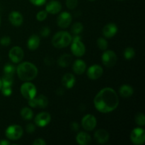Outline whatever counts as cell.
Wrapping results in <instances>:
<instances>
[{
    "label": "cell",
    "instance_id": "cell-11",
    "mask_svg": "<svg viewBox=\"0 0 145 145\" xmlns=\"http://www.w3.org/2000/svg\"><path fill=\"white\" fill-rule=\"evenodd\" d=\"M72 16L70 13L67 11H63L60 13L57 18V25L61 28H66L70 25L72 24Z\"/></svg>",
    "mask_w": 145,
    "mask_h": 145
},
{
    "label": "cell",
    "instance_id": "cell-47",
    "mask_svg": "<svg viewBox=\"0 0 145 145\" xmlns=\"http://www.w3.org/2000/svg\"><path fill=\"white\" fill-rule=\"evenodd\" d=\"M118 1H123V0H118Z\"/></svg>",
    "mask_w": 145,
    "mask_h": 145
},
{
    "label": "cell",
    "instance_id": "cell-27",
    "mask_svg": "<svg viewBox=\"0 0 145 145\" xmlns=\"http://www.w3.org/2000/svg\"><path fill=\"white\" fill-rule=\"evenodd\" d=\"M14 76L12 75L5 74L3 75L1 78V82H2L3 86H12L13 83H14Z\"/></svg>",
    "mask_w": 145,
    "mask_h": 145
},
{
    "label": "cell",
    "instance_id": "cell-46",
    "mask_svg": "<svg viewBox=\"0 0 145 145\" xmlns=\"http://www.w3.org/2000/svg\"><path fill=\"white\" fill-rule=\"evenodd\" d=\"M89 1H95V0H89Z\"/></svg>",
    "mask_w": 145,
    "mask_h": 145
},
{
    "label": "cell",
    "instance_id": "cell-1",
    "mask_svg": "<svg viewBox=\"0 0 145 145\" xmlns=\"http://www.w3.org/2000/svg\"><path fill=\"white\" fill-rule=\"evenodd\" d=\"M93 103L96 110L100 113H110L116 110L118 106V95L112 88H103L96 95Z\"/></svg>",
    "mask_w": 145,
    "mask_h": 145
},
{
    "label": "cell",
    "instance_id": "cell-9",
    "mask_svg": "<svg viewBox=\"0 0 145 145\" xmlns=\"http://www.w3.org/2000/svg\"><path fill=\"white\" fill-rule=\"evenodd\" d=\"M97 125V120L92 114H86L82 118V126L86 131H92L94 130Z\"/></svg>",
    "mask_w": 145,
    "mask_h": 145
},
{
    "label": "cell",
    "instance_id": "cell-26",
    "mask_svg": "<svg viewBox=\"0 0 145 145\" xmlns=\"http://www.w3.org/2000/svg\"><path fill=\"white\" fill-rule=\"evenodd\" d=\"M84 25L82 23L76 22L72 25L71 28V31L74 35H80L81 33L83 31Z\"/></svg>",
    "mask_w": 145,
    "mask_h": 145
},
{
    "label": "cell",
    "instance_id": "cell-33",
    "mask_svg": "<svg viewBox=\"0 0 145 145\" xmlns=\"http://www.w3.org/2000/svg\"><path fill=\"white\" fill-rule=\"evenodd\" d=\"M48 13L45 10V11H43V10L42 11H40L36 14V19L38 21H40V22L41 21H45L47 18V17H48Z\"/></svg>",
    "mask_w": 145,
    "mask_h": 145
},
{
    "label": "cell",
    "instance_id": "cell-6",
    "mask_svg": "<svg viewBox=\"0 0 145 145\" xmlns=\"http://www.w3.org/2000/svg\"><path fill=\"white\" fill-rule=\"evenodd\" d=\"M24 134L22 127L18 125H11L7 128L5 135L7 139L10 140H18L21 138Z\"/></svg>",
    "mask_w": 145,
    "mask_h": 145
},
{
    "label": "cell",
    "instance_id": "cell-13",
    "mask_svg": "<svg viewBox=\"0 0 145 145\" xmlns=\"http://www.w3.org/2000/svg\"><path fill=\"white\" fill-rule=\"evenodd\" d=\"M51 121V116L47 112H41L38 113L35 118V123L40 127H43L48 125Z\"/></svg>",
    "mask_w": 145,
    "mask_h": 145
},
{
    "label": "cell",
    "instance_id": "cell-34",
    "mask_svg": "<svg viewBox=\"0 0 145 145\" xmlns=\"http://www.w3.org/2000/svg\"><path fill=\"white\" fill-rule=\"evenodd\" d=\"M78 5V0H66V6L69 9H74Z\"/></svg>",
    "mask_w": 145,
    "mask_h": 145
},
{
    "label": "cell",
    "instance_id": "cell-14",
    "mask_svg": "<svg viewBox=\"0 0 145 145\" xmlns=\"http://www.w3.org/2000/svg\"><path fill=\"white\" fill-rule=\"evenodd\" d=\"M62 10V4L59 1L52 0L45 6V11L50 14H59Z\"/></svg>",
    "mask_w": 145,
    "mask_h": 145
},
{
    "label": "cell",
    "instance_id": "cell-20",
    "mask_svg": "<svg viewBox=\"0 0 145 145\" xmlns=\"http://www.w3.org/2000/svg\"><path fill=\"white\" fill-rule=\"evenodd\" d=\"M40 43V38L38 35H31L28 38V42H27V47L30 50H35L39 47Z\"/></svg>",
    "mask_w": 145,
    "mask_h": 145
},
{
    "label": "cell",
    "instance_id": "cell-12",
    "mask_svg": "<svg viewBox=\"0 0 145 145\" xmlns=\"http://www.w3.org/2000/svg\"><path fill=\"white\" fill-rule=\"evenodd\" d=\"M103 73V69L99 65H93L89 67L86 71L87 76L92 80H96L101 77Z\"/></svg>",
    "mask_w": 145,
    "mask_h": 145
},
{
    "label": "cell",
    "instance_id": "cell-37",
    "mask_svg": "<svg viewBox=\"0 0 145 145\" xmlns=\"http://www.w3.org/2000/svg\"><path fill=\"white\" fill-rule=\"evenodd\" d=\"M30 2L36 7H41L46 3L47 0H29Z\"/></svg>",
    "mask_w": 145,
    "mask_h": 145
},
{
    "label": "cell",
    "instance_id": "cell-39",
    "mask_svg": "<svg viewBox=\"0 0 145 145\" xmlns=\"http://www.w3.org/2000/svg\"><path fill=\"white\" fill-rule=\"evenodd\" d=\"M46 142L42 138H37L33 142V145H46Z\"/></svg>",
    "mask_w": 145,
    "mask_h": 145
},
{
    "label": "cell",
    "instance_id": "cell-30",
    "mask_svg": "<svg viewBox=\"0 0 145 145\" xmlns=\"http://www.w3.org/2000/svg\"><path fill=\"white\" fill-rule=\"evenodd\" d=\"M3 71H4V73L5 74L12 75V76H14V73H15L16 72V67H14V65H12V64L7 63L6 64L5 66L4 67Z\"/></svg>",
    "mask_w": 145,
    "mask_h": 145
},
{
    "label": "cell",
    "instance_id": "cell-24",
    "mask_svg": "<svg viewBox=\"0 0 145 145\" xmlns=\"http://www.w3.org/2000/svg\"><path fill=\"white\" fill-rule=\"evenodd\" d=\"M21 116L25 120H31L33 118V113L30 108L24 107L21 110Z\"/></svg>",
    "mask_w": 145,
    "mask_h": 145
},
{
    "label": "cell",
    "instance_id": "cell-19",
    "mask_svg": "<svg viewBox=\"0 0 145 145\" xmlns=\"http://www.w3.org/2000/svg\"><path fill=\"white\" fill-rule=\"evenodd\" d=\"M72 69L76 74L81 75L85 72L86 69V64L82 59H76L72 65Z\"/></svg>",
    "mask_w": 145,
    "mask_h": 145
},
{
    "label": "cell",
    "instance_id": "cell-44",
    "mask_svg": "<svg viewBox=\"0 0 145 145\" xmlns=\"http://www.w3.org/2000/svg\"><path fill=\"white\" fill-rule=\"evenodd\" d=\"M1 86H2V82H1V79H0V90H1Z\"/></svg>",
    "mask_w": 145,
    "mask_h": 145
},
{
    "label": "cell",
    "instance_id": "cell-5",
    "mask_svg": "<svg viewBox=\"0 0 145 145\" xmlns=\"http://www.w3.org/2000/svg\"><path fill=\"white\" fill-rule=\"evenodd\" d=\"M20 91L24 99H29L35 98L37 94V89L35 85L30 82H25L20 88Z\"/></svg>",
    "mask_w": 145,
    "mask_h": 145
},
{
    "label": "cell",
    "instance_id": "cell-21",
    "mask_svg": "<svg viewBox=\"0 0 145 145\" xmlns=\"http://www.w3.org/2000/svg\"><path fill=\"white\" fill-rule=\"evenodd\" d=\"M76 142L80 145H87L91 141V137L85 132H80L76 136Z\"/></svg>",
    "mask_w": 145,
    "mask_h": 145
},
{
    "label": "cell",
    "instance_id": "cell-22",
    "mask_svg": "<svg viewBox=\"0 0 145 145\" xmlns=\"http://www.w3.org/2000/svg\"><path fill=\"white\" fill-rule=\"evenodd\" d=\"M72 57L69 54H63L59 57L57 60V64L61 67H67L72 64Z\"/></svg>",
    "mask_w": 145,
    "mask_h": 145
},
{
    "label": "cell",
    "instance_id": "cell-16",
    "mask_svg": "<svg viewBox=\"0 0 145 145\" xmlns=\"http://www.w3.org/2000/svg\"><path fill=\"white\" fill-rule=\"evenodd\" d=\"M8 20L10 23L12 24L14 26L18 27L21 25L24 22V17L22 14L20 12L16 11H11L8 15Z\"/></svg>",
    "mask_w": 145,
    "mask_h": 145
},
{
    "label": "cell",
    "instance_id": "cell-43",
    "mask_svg": "<svg viewBox=\"0 0 145 145\" xmlns=\"http://www.w3.org/2000/svg\"><path fill=\"white\" fill-rule=\"evenodd\" d=\"M51 60H52V57H45V61H48V62H49L48 65H51L52 64V62H50Z\"/></svg>",
    "mask_w": 145,
    "mask_h": 145
},
{
    "label": "cell",
    "instance_id": "cell-7",
    "mask_svg": "<svg viewBox=\"0 0 145 145\" xmlns=\"http://www.w3.org/2000/svg\"><path fill=\"white\" fill-rule=\"evenodd\" d=\"M130 140L134 144L141 145L145 142V131L142 127H135L130 133Z\"/></svg>",
    "mask_w": 145,
    "mask_h": 145
},
{
    "label": "cell",
    "instance_id": "cell-25",
    "mask_svg": "<svg viewBox=\"0 0 145 145\" xmlns=\"http://www.w3.org/2000/svg\"><path fill=\"white\" fill-rule=\"evenodd\" d=\"M37 101L38 107L40 108H45L48 105V99L44 95H39L38 96H35Z\"/></svg>",
    "mask_w": 145,
    "mask_h": 145
},
{
    "label": "cell",
    "instance_id": "cell-2",
    "mask_svg": "<svg viewBox=\"0 0 145 145\" xmlns=\"http://www.w3.org/2000/svg\"><path fill=\"white\" fill-rule=\"evenodd\" d=\"M18 78L24 82H30L35 79L38 74V68L34 64L29 62L20 63L16 68Z\"/></svg>",
    "mask_w": 145,
    "mask_h": 145
},
{
    "label": "cell",
    "instance_id": "cell-45",
    "mask_svg": "<svg viewBox=\"0 0 145 145\" xmlns=\"http://www.w3.org/2000/svg\"><path fill=\"white\" fill-rule=\"evenodd\" d=\"M0 25H1V17H0Z\"/></svg>",
    "mask_w": 145,
    "mask_h": 145
},
{
    "label": "cell",
    "instance_id": "cell-8",
    "mask_svg": "<svg viewBox=\"0 0 145 145\" xmlns=\"http://www.w3.org/2000/svg\"><path fill=\"white\" fill-rule=\"evenodd\" d=\"M102 62L106 67H113L118 60L117 55L113 50H105L101 57Z\"/></svg>",
    "mask_w": 145,
    "mask_h": 145
},
{
    "label": "cell",
    "instance_id": "cell-36",
    "mask_svg": "<svg viewBox=\"0 0 145 145\" xmlns=\"http://www.w3.org/2000/svg\"><path fill=\"white\" fill-rule=\"evenodd\" d=\"M40 33L42 37L46 38V37H48V35H50V29L49 27H42V28H41L40 31Z\"/></svg>",
    "mask_w": 145,
    "mask_h": 145
},
{
    "label": "cell",
    "instance_id": "cell-41",
    "mask_svg": "<svg viewBox=\"0 0 145 145\" xmlns=\"http://www.w3.org/2000/svg\"><path fill=\"white\" fill-rule=\"evenodd\" d=\"M71 129H72L73 131H77L79 129V125L78 124V123L76 122H73L71 124Z\"/></svg>",
    "mask_w": 145,
    "mask_h": 145
},
{
    "label": "cell",
    "instance_id": "cell-18",
    "mask_svg": "<svg viewBox=\"0 0 145 145\" xmlns=\"http://www.w3.org/2000/svg\"><path fill=\"white\" fill-rule=\"evenodd\" d=\"M76 83V78L72 74H65L62 78V84L65 88L70 89L74 87Z\"/></svg>",
    "mask_w": 145,
    "mask_h": 145
},
{
    "label": "cell",
    "instance_id": "cell-17",
    "mask_svg": "<svg viewBox=\"0 0 145 145\" xmlns=\"http://www.w3.org/2000/svg\"><path fill=\"white\" fill-rule=\"evenodd\" d=\"M94 138L99 144H106L109 140V134L104 129H99L95 132Z\"/></svg>",
    "mask_w": 145,
    "mask_h": 145
},
{
    "label": "cell",
    "instance_id": "cell-35",
    "mask_svg": "<svg viewBox=\"0 0 145 145\" xmlns=\"http://www.w3.org/2000/svg\"><path fill=\"white\" fill-rule=\"evenodd\" d=\"M11 38L9 36H3L0 40V44L2 46H8L11 44Z\"/></svg>",
    "mask_w": 145,
    "mask_h": 145
},
{
    "label": "cell",
    "instance_id": "cell-42",
    "mask_svg": "<svg viewBox=\"0 0 145 145\" xmlns=\"http://www.w3.org/2000/svg\"><path fill=\"white\" fill-rule=\"evenodd\" d=\"M10 142L7 140H0V145H9Z\"/></svg>",
    "mask_w": 145,
    "mask_h": 145
},
{
    "label": "cell",
    "instance_id": "cell-28",
    "mask_svg": "<svg viewBox=\"0 0 145 145\" xmlns=\"http://www.w3.org/2000/svg\"><path fill=\"white\" fill-rule=\"evenodd\" d=\"M96 43H97L98 48L101 50L105 51L108 49V44L107 40L105 38H103V37L99 38L97 39V41H96Z\"/></svg>",
    "mask_w": 145,
    "mask_h": 145
},
{
    "label": "cell",
    "instance_id": "cell-23",
    "mask_svg": "<svg viewBox=\"0 0 145 145\" xmlns=\"http://www.w3.org/2000/svg\"><path fill=\"white\" fill-rule=\"evenodd\" d=\"M133 93H134V89L130 85H122L119 89V93L123 98H130V96H133Z\"/></svg>",
    "mask_w": 145,
    "mask_h": 145
},
{
    "label": "cell",
    "instance_id": "cell-3",
    "mask_svg": "<svg viewBox=\"0 0 145 145\" xmlns=\"http://www.w3.org/2000/svg\"><path fill=\"white\" fill-rule=\"evenodd\" d=\"M72 36L67 31H59L55 34L52 38V44L57 49L66 48L70 45Z\"/></svg>",
    "mask_w": 145,
    "mask_h": 145
},
{
    "label": "cell",
    "instance_id": "cell-38",
    "mask_svg": "<svg viewBox=\"0 0 145 145\" xmlns=\"http://www.w3.org/2000/svg\"><path fill=\"white\" fill-rule=\"evenodd\" d=\"M35 125L33 124V123H28V124L26 125L25 126V130L28 133H33L35 132Z\"/></svg>",
    "mask_w": 145,
    "mask_h": 145
},
{
    "label": "cell",
    "instance_id": "cell-15",
    "mask_svg": "<svg viewBox=\"0 0 145 145\" xmlns=\"http://www.w3.org/2000/svg\"><path fill=\"white\" fill-rule=\"evenodd\" d=\"M118 32V26L116 24L109 23L103 28V35L104 38H111L116 35Z\"/></svg>",
    "mask_w": 145,
    "mask_h": 145
},
{
    "label": "cell",
    "instance_id": "cell-32",
    "mask_svg": "<svg viewBox=\"0 0 145 145\" xmlns=\"http://www.w3.org/2000/svg\"><path fill=\"white\" fill-rule=\"evenodd\" d=\"M1 93L4 96H10L12 94V86H1Z\"/></svg>",
    "mask_w": 145,
    "mask_h": 145
},
{
    "label": "cell",
    "instance_id": "cell-40",
    "mask_svg": "<svg viewBox=\"0 0 145 145\" xmlns=\"http://www.w3.org/2000/svg\"><path fill=\"white\" fill-rule=\"evenodd\" d=\"M28 101V105L30 106V107L31 108H37L38 107V104H37V101L36 99L35 98H33V99H29Z\"/></svg>",
    "mask_w": 145,
    "mask_h": 145
},
{
    "label": "cell",
    "instance_id": "cell-4",
    "mask_svg": "<svg viewBox=\"0 0 145 145\" xmlns=\"http://www.w3.org/2000/svg\"><path fill=\"white\" fill-rule=\"evenodd\" d=\"M71 52L74 56L80 57L84 55L86 52V47L82 41L80 35H74L72 37L71 42Z\"/></svg>",
    "mask_w": 145,
    "mask_h": 145
},
{
    "label": "cell",
    "instance_id": "cell-31",
    "mask_svg": "<svg viewBox=\"0 0 145 145\" xmlns=\"http://www.w3.org/2000/svg\"><path fill=\"white\" fill-rule=\"evenodd\" d=\"M135 123H137V125H138L139 126H141V127H143L145 125L144 115L142 113H138L135 116Z\"/></svg>",
    "mask_w": 145,
    "mask_h": 145
},
{
    "label": "cell",
    "instance_id": "cell-10",
    "mask_svg": "<svg viewBox=\"0 0 145 145\" xmlns=\"http://www.w3.org/2000/svg\"><path fill=\"white\" fill-rule=\"evenodd\" d=\"M24 57V52L19 46H14L8 52V57L13 63H19L23 60Z\"/></svg>",
    "mask_w": 145,
    "mask_h": 145
},
{
    "label": "cell",
    "instance_id": "cell-29",
    "mask_svg": "<svg viewBox=\"0 0 145 145\" xmlns=\"http://www.w3.org/2000/svg\"><path fill=\"white\" fill-rule=\"evenodd\" d=\"M124 57L126 59L130 60V59H133L135 55V51L134 48H131V47H128V48H125L124 50Z\"/></svg>",
    "mask_w": 145,
    "mask_h": 145
}]
</instances>
